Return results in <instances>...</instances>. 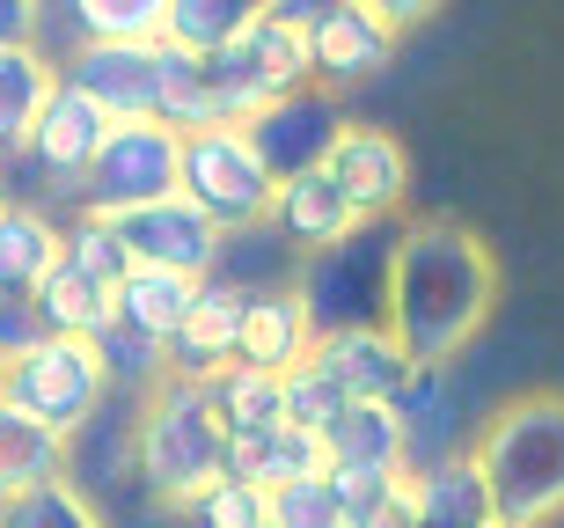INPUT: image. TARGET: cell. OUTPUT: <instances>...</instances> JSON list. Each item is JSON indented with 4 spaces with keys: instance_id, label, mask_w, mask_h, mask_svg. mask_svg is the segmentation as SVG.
I'll return each instance as SVG.
<instances>
[{
    "instance_id": "22",
    "label": "cell",
    "mask_w": 564,
    "mask_h": 528,
    "mask_svg": "<svg viewBox=\"0 0 564 528\" xmlns=\"http://www.w3.org/2000/svg\"><path fill=\"white\" fill-rule=\"evenodd\" d=\"M59 477H66V441L0 397V507H15V499L59 485Z\"/></svg>"
},
{
    "instance_id": "32",
    "label": "cell",
    "mask_w": 564,
    "mask_h": 528,
    "mask_svg": "<svg viewBox=\"0 0 564 528\" xmlns=\"http://www.w3.org/2000/svg\"><path fill=\"white\" fill-rule=\"evenodd\" d=\"M59 265H74L88 287L118 294V287H126V272H132L126 243H118V220H104V213H66V250H59Z\"/></svg>"
},
{
    "instance_id": "12",
    "label": "cell",
    "mask_w": 564,
    "mask_h": 528,
    "mask_svg": "<svg viewBox=\"0 0 564 528\" xmlns=\"http://www.w3.org/2000/svg\"><path fill=\"white\" fill-rule=\"evenodd\" d=\"M345 104L330 88H301V96H279L272 110H257L250 126V148L264 154V170L286 184V176H308V170H330V148L345 140Z\"/></svg>"
},
{
    "instance_id": "29",
    "label": "cell",
    "mask_w": 564,
    "mask_h": 528,
    "mask_svg": "<svg viewBox=\"0 0 564 528\" xmlns=\"http://www.w3.org/2000/svg\"><path fill=\"white\" fill-rule=\"evenodd\" d=\"M220 279H235L242 294H279L301 279V250H293L286 235L264 220V228H242L220 243Z\"/></svg>"
},
{
    "instance_id": "5",
    "label": "cell",
    "mask_w": 564,
    "mask_h": 528,
    "mask_svg": "<svg viewBox=\"0 0 564 528\" xmlns=\"http://www.w3.org/2000/svg\"><path fill=\"white\" fill-rule=\"evenodd\" d=\"M206 74H213V96H220V110H228V126H250L257 110H272L279 96L315 88L308 30H301L279 0H257L250 30H242L228 52H213Z\"/></svg>"
},
{
    "instance_id": "10",
    "label": "cell",
    "mask_w": 564,
    "mask_h": 528,
    "mask_svg": "<svg viewBox=\"0 0 564 528\" xmlns=\"http://www.w3.org/2000/svg\"><path fill=\"white\" fill-rule=\"evenodd\" d=\"M389 411L403 419V477L462 463L484 433V419H469V397H462L455 367H411V381H403V397Z\"/></svg>"
},
{
    "instance_id": "27",
    "label": "cell",
    "mask_w": 564,
    "mask_h": 528,
    "mask_svg": "<svg viewBox=\"0 0 564 528\" xmlns=\"http://www.w3.org/2000/svg\"><path fill=\"white\" fill-rule=\"evenodd\" d=\"M323 441H330V470H403V419L389 403H345V419Z\"/></svg>"
},
{
    "instance_id": "2",
    "label": "cell",
    "mask_w": 564,
    "mask_h": 528,
    "mask_svg": "<svg viewBox=\"0 0 564 528\" xmlns=\"http://www.w3.org/2000/svg\"><path fill=\"white\" fill-rule=\"evenodd\" d=\"M469 455H477L506 528H550L564 514V397L557 389L499 403Z\"/></svg>"
},
{
    "instance_id": "33",
    "label": "cell",
    "mask_w": 564,
    "mask_h": 528,
    "mask_svg": "<svg viewBox=\"0 0 564 528\" xmlns=\"http://www.w3.org/2000/svg\"><path fill=\"white\" fill-rule=\"evenodd\" d=\"M0 528H110L104 507L88 499V492H74L59 477V485L30 492V499H15V507H0Z\"/></svg>"
},
{
    "instance_id": "3",
    "label": "cell",
    "mask_w": 564,
    "mask_h": 528,
    "mask_svg": "<svg viewBox=\"0 0 564 528\" xmlns=\"http://www.w3.org/2000/svg\"><path fill=\"white\" fill-rule=\"evenodd\" d=\"M228 470V433L213 419V403L198 381L169 375L154 397L140 403V433H132V485L147 499H169V507H191L206 485H220Z\"/></svg>"
},
{
    "instance_id": "14",
    "label": "cell",
    "mask_w": 564,
    "mask_h": 528,
    "mask_svg": "<svg viewBox=\"0 0 564 528\" xmlns=\"http://www.w3.org/2000/svg\"><path fill=\"white\" fill-rule=\"evenodd\" d=\"M59 82L126 126V118H162V44H74L59 60Z\"/></svg>"
},
{
    "instance_id": "31",
    "label": "cell",
    "mask_w": 564,
    "mask_h": 528,
    "mask_svg": "<svg viewBox=\"0 0 564 528\" xmlns=\"http://www.w3.org/2000/svg\"><path fill=\"white\" fill-rule=\"evenodd\" d=\"M250 15H257V0H169L162 44L213 60V52H228V44L250 30Z\"/></svg>"
},
{
    "instance_id": "35",
    "label": "cell",
    "mask_w": 564,
    "mask_h": 528,
    "mask_svg": "<svg viewBox=\"0 0 564 528\" xmlns=\"http://www.w3.org/2000/svg\"><path fill=\"white\" fill-rule=\"evenodd\" d=\"M345 419V389H337L315 359H301L286 375V425H308V433H330Z\"/></svg>"
},
{
    "instance_id": "26",
    "label": "cell",
    "mask_w": 564,
    "mask_h": 528,
    "mask_svg": "<svg viewBox=\"0 0 564 528\" xmlns=\"http://www.w3.org/2000/svg\"><path fill=\"white\" fill-rule=\"evenodd\" d=\"M411 492H419V528H491V521H499L477 455H462V463H440V470H425V477H411Z\"/></svg>"
},
{
    "instance_id": "42",
    "label": "cell",
    "mask_w": 564,
    "mask_h": 528,
    "mask_svg": "<svg viewBox=\"0 0 564 528\" xmlns=\"http://www.w3.org/2000/svg\"><path fill=\"white\" fill-rule=\"evenodd\" d=\"M8 206H15V198H8V176H0V213H8Z\"/></svg>"
},
{
    "instance_id": "7",
    "label": "cell",
    "mask_w": 564,
    "mask_h": 528,
    "mask_svg": "<svg viewBox=\"0 0 564 528\" xmlns=\"http://www.w3.org/2000/svg\"><path fill=\"white\" fill-rule=\"evenodd\" d=\"M0 397L30 411L37 425H52L59 441H74L96 411H110V375H104V353L88 338H44L37 353H22L0 381Z\"/></svg>"
},
{
    "instance_id": "19",
    "label": "cell",
    "mask_w": 564,
    "mask_h": 528,
    "mask_svg": "<svg viewBox=\"0 0 564 528\" xmlns=\"http://www.w3.org/2000/svg\"><path fill=\"white\" fill-rule=\"evenodd\" d=\"M59 250H66V220L37 198H15L0 213V294H37L59 272Z\"/></svg>"
},
{
    "instance_id": "9",
    "label": "cell",
    "mask_w": 564,
    "mask_h": 528,
    "mask_svg": "<svg viewBox=\"0 0 564 528\" xmlns=\"http://www.w3.org/2000/svg\"><path fill=\"white\" fill-rule=\"evenodd\" d=\"M110 132H118V118L96 96H82L74 82H59L44 118H37V132H30V148L15 162H0V176H8V191H15V176H37V191H66L82 206V184L96 170V154L110 148Z\"/></svg>"
},
{
    "instance_id": "21",
    "label": "cell",
    "mask_w": 564,
    "mask_h": 528,
    "mask_svg": "<svg viewBox=\"0 0 564 528\" xmlns=\"http://www.w3.org/2000/svg\"><path fill=\"white\" fill-rule=\"evenodd\" d=\"M132 433H140V411L132 403H110L96 419L66 441V485L88 492V499H104L132 477Z\"/></svg>"
},
{
    "instance_id": "6",
    "label": "cell",
    "mask_w": 564,
    "mask_h": 528,
    "mask_svg": "<svg viewBox=\"0 0 564 528\" xmlns=\"http://www.w3.org/2000/svg\"><path fill=\"white\" fill-rule=\"evenodd\" d=\"M176 191L220 235H242V228H264L272 220L279 176L264 170V154L250 148L242 126H213V132H184V176H176Z\"/></svg>"
},
{
    "instance_id": "36",
    "label": "cell",
    "mask_w": 564,
    "mask_h": 528,
    "mask_svg": "<svg viewBox=\"0 0 564 528\" xmlns=\"http://www.w3.org/2000/svg\"><path fill=\"white\" fill-rule=\"evenodd\" d=\"M272 528H352V521H345V507H337L330 477H308V485L272 492Z\"/></svg>"
},
{
    "instance_id": "24",
    "label": "cell",
    "mask_w": 564,
    "mask_h": 528,
    "mask_svg": "<svg viewBox=\"0 0 564 528\" xmlns=\"http://www.w3.org/2000/svg\"><path fill=\"white\" fill-rule=\"evenodd\" d=\"M52 88H59V66L44 60L37 44H8V52H0V162H15V154L30 148Z\"/></svg>"
},
{
    "instance_id": "17",
    "label": "cell",
    "mask_w": 564,
    "mask_h": 528,
    "mask_svg": "<svg viewBox=\"0 0 564 528\" xmlns=\"http://www.w3.org/2000/svg\"><path fill=\"white\" fill-rule=\"evenodd\" d=\"M308 359L345 389V403H397L403 381H411V353H403L389 331H337V338H315Z\"/></svg>"
},
{
    "instance_id": "4",
    "label": "cell",
    "mask_w": 564,
    "mask_h": 528,
    "mask_svg": "<svg viewBox=\"0 0 564 528\" xmlns=\"http://www.w3.org/2000/svg\"><path fill=\"white\" fill-rule=\"evenodd\" d=\"M397 235H403V220H375V228H352L345 243H330V250L301 257L293 294L308 309L315 338H337V331H389Z\"/></svg>"
},
{
    "instance_id": "30",
    "label": "cell",
    "mask_w": 564,
    "mask_h": 528,
    "mask_svg": "<svg viewBox=\"0 0 564 528\" xmlns=\"http://www.w3.org/2000/svg\"><path fill=\"white\" fill-rule=\"evenodd\" d=\"M96 353H104V375H110V403H132V411H140V403L169 381V345L140 338V331H126V323H110L104 338H96Z\"/></svg>"
},
{
    "instance_id": "25",
    "label": "cell",
    "mask_w": 564,
    "mask_h": 528,
    "mask_svg": "<svg viewBox=\"0 0 564 528\" xmlns=\"http://www.w3.org/2000/svg\"><path fill=\"white\" fill-rule=\"evenodd\" d=\"M206 279H184V272H154V265H132L126 287H118V323L140 331L154 345H176V331L191 323V301H198Z\"/></svg>"
},
{
    "instance_id": "13",
    "label": "cell",
    "mask_w": 564,
    "mask_h": 528,
    "mask_svg": "<svg viewBox=\"0 0 564 528\" xmlns=\"http://www.w3.org/2000/svg\"><path fill=\"white\" fill-rule=\"evenodd\" d=\"M118 243H126L132 265L184 272V279H213V272H220V243H228V235H220L206 213L176 191V198H162V206L126 213V220H118Z\"/></svg>"
},
{
    "instance_id": "18",
    "label": "cell",
    "mask_w": 564,
    "mask_h": 528,
    "mask_svg": "<svg viewBox=\"0 0 564 528\" xmlns=\"http://www.w3.org/2000/svg\"><path fill=\"white\" fill-rule=\"evenodd\" d=\"M272 228L286 235L301 257H315V250H330V243H345V235L359 228V213H352V198L330 184V170H308V176H286V184H279Z\"/></svg>"
},
{
    "instance_id": "1",
    "label": "cell",
    "mask_w": 564,
    "mask_h": 528,
    "mask_svg": "<svg viewBox=\"0 0 564 528\" xmlns=\"http://www.w3.org/2000/svg\"><path fill=\"white\" fill-rule=\"evenodd\" d=\"M499 309V257L477 228L447 213L403 220L397 279H389V338L411 353V367H455Z\"/></svg>"
},
{
    "instance_id": "37",
    "label": "cell",
    "mask_w": 564,
    "mask_h": 528,
    "mask_svg": "<svg viewBox=\"0 0 564 528\" xmlns=\"http://www.w3.org/2000/svg\"><path fill=\"white\" fill-rule=\"evenodd\" d=\"M52 338L37 316V301L30 294H0V367H15L22 353H37V345Z\"/></svg>"
},
{
    "instance_id": "43",
    "label": "cell",
    "mask_w": 564,
    "mask_h": 528,
    "mask_svg": "<svg viewBox=\"0 0 564 528\" xmlns=\"http://www.w3.org/2000/svg\"><path fill=\"white\" fill-rule=\"evenodd\" d=\"M0 381H8V367H0Z\"/></svg>"
},
{
    "instance_id": "44",
    "label": "cell",
    "mask_w": 564,
    "mask_h": 528,
    "mask_svg": "<svg viewBox=\"0 0 564 528\" xmlns=\"http://www.w3.org/2000/svg\"><path fill=\"white\" fill-rule=\"evenodd\" d=\"M491 528H506V521H491Z\"/></svg>"
},
{
    "instance_id": "16",
    "label": "cell",
    "mask_w": 564,
    "mask_h": 528,
    "mask_svg": "<svg viewBox=\"0 0 564 528\" xmlns=\"http://www.w3.org/2000/svg\"><path fill=\"white\" fill-rule=\"evenodd\" d=\"M242 316H250V294H242L235 279L213 272L206 287H198V301H191V323L176 331V345H169V375L198 381V389H206L213 375H228L235 345H242Z\"/></svg>"
},
{
    "instance_id": "20",
    "label": "cell",
    "mask_w": 564,
    "mask_h": 528,
    "mask_svg": "<svg viewBox=\"0 0 564 528\" xmlns=\"http://www.w3.org/2000/svg\"><path fill=\"white\" fill-rule=\"evenodd\" d=\"M308 353H315V323H308V309H301V294H293V287H279V294H250V316H242V345H235V359H242V367H264V375H293Z\"/></svg>"
},
{
    "instance_id": "11",
    "label": "cell",
    "mask_w": 564,
    "mask_h": 528,
    "mask_svg": "<svg viewBox=\"0 0 564 528\" xmlns=\"http://www.w3.org/2000/svg\"><path fill=\"white\" fill-rule=\"evenodd\" d=\"M308 60H315V88H367L381 66L397 60V30L381 22L375 0H315L308 15Z\"/></svg>"
},
{
    "instance_id": "28",
    "label": "cell",
    "mask_w": 564,
    "mask_h": 528,
    "mask_svg": "<svg viewBox=\"0 0 564 528\" xmlns=\"http://www.w3.org/2000/svg\"><path fill=\"white\" fill-rule=\"evenodd\" d=\"M30 301H37V316H44V331H52V338H88V345H96L110 323H118V294L88 287L74 265H59V272L44 279Z\"/></svg>"
},
{
    "instance_id": "41",
    "label": "cell",
    "mask_w": 564,
    "mask_h": 528,
    "mask_svg": "<svg viewBox=\"0 0 564 528\" xmlns=\"http://www.w3.org/2000/svg\"><path fill=\"white\" fill-rule=\"evenodd\" d=\"M375 8H381V22H389L397 37L411 30V22H425V0H375Z\"/></svg>"
},
{
    "instance_id": "40",
    "label": "cell",
    "mask_w": 564,
    "mask_h": 528,
    "mask_svg": "<svg viewBox=\"0 0 564 528\" xmlns=\"http://www.w3.org/2000/svg\"><path fill=\"white\" fill-rule=\"evenodd\" d=\"M44 37V0H0V52Z\"/></svg>"
},
{
    "instance_id": "23",
    "label": "cell",
    "mask_w": 564,
    "mask_h": 528,
    "mask_svg": "<svg viewBox=\"0 0 564 528\" xmlns=\"http://www.w3.org/2000/svg\"><path fill=\"white\" fill-rule=\"evenodd\" d=\"M206 403L228 441H272L286 425V375H264V367H242L235 359L228 375L206 381Z\"/></svg>"
},
{
    "instance_id": "39",
    "label": "cell",
    "mask_w": 564,
    "mask_h": 528,
    "mask_svg": "<svg viewBox=\"0 0 564 528\" xmlns=\"http://www.w3.org/2000/svg\"><path fill=\"white\" fill-rule=\"evenodd\" d=\"M352 528H419V492H411V477H397Z\"/></svg>"
},
{
    "instance_id": "15",
    "label": "cell",
    "mask_w": 564,
    "mask_h": 528,
    "mask_svg": "<svg viewBox=\"0 0 564 528\" xmlns=\"http://www.w3.org/2000/svg\"><path fill=\"white\" fill-rule=\"evenodd\" d=\"M330 184L352 198L359 228L397 220V206L411 198V154L389 126H345V140L330 148Z\"/></svg>"
},
{
    "instance_id": "8",
    "label": "cell",
    "mask_w": 564,
    "mask_h": 528,
    "mask_svg": "<svg viewBox=\"0 0 564 528\" xmlns=\"http://www.w3.org/2000/svg\"><path fill=\"white\" fill-rule=\"evenodd\" d=\"M176 176H184V132L162 126V118H126V126L110 132V148L96 154V170H88L74 213L126 220V213H140V206L176 198Z\"/></svg>"
},
{
    "instance_id": "38",
    "label": "cell",
    "mask_w": 564,
    "mask_h": 528,
    "mask_svg": "<svg viewBox=\"0 0 564 528\" xmlns=\"http://www.w3.org/2000/svg\"><path fill=\"white\" fill-rule=\"evenodd\" d=\"M397 477H403V470H330V492H337V507H345V521H359V514L375 507Z\"/></svg>"
},
{
    "instance_id": "34",
    "label": "cell",
    "mask_w": 564,
    "mask_h": 528,
    "mask_svg": "<svg viewBox=\"0 0 564 528\" xmlns=\"http://www.w3.org/2000/svg\"><path fill=\"white\" fill-rule=\"evenodd\" d=\"M184 521H191V528H272V492L220 477V485H206V492L184 507Z\"/></svg>"
}]
</instances>
